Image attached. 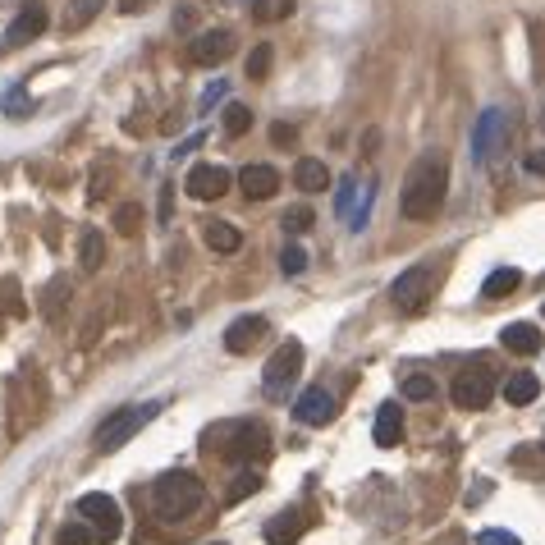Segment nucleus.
<instances>
[{
  "mask_svg": "<svg viewBox=\"0 0 545 545\" xmlns=\"http://www.w3.org/2000/svg\"><path fill=\"white\" fill-rule=\"evenodd\" d=\"M445 193H449V161L445 152H422L413 161L404 179V193H399V211L408 220H431L440 207H445Z\"/></svg>",
  "mask_w": 545,
  "mask_h": 545,
  "instance_id": "f257e3e1",
  "label": "nucleus"
},
{
  "mask_svg": "<svg viewBox=\"0 0 545 545\" xmlns=\"http://www.w3.org/2000/svg\"><path fill=\"white\" fill-rule=\"evenodd\" d=\"M207 449L229 463H252V458L271 454V431L252 417H239V422H216L207 431Z\"/></svg>",
  "mask_w": 545,
  "mask_h": 545,
  "instance_id": "f03ea898",
  "label": "nucleus"
},
{
  "mask_svg": "<svg viewBox=\"0 0 545 545\" xmlns=\"http://www.w3.org/2000/svg\"><path fill=\"white\" fill-rule=\"evenodd\" d=\"M202 500H207V486H202L193 472H165V477H156V486H152V504L165 523L193 518V513L202 509Z\"/></svg>",
  "mask_w": 545,
  "mask_h": 545,
  "instance_id": "7ed1b4c3",
  "label": "nucleus"
},
{
  "mask_svg": "<svg viewBox=\"0 0 545 545\" xmlns=\"http://www.w3.org/2000/svg\"><path fill=\"white\" fill-rule=\"evenodd\" d=\"M161 399H147V404H129V408H120V413H110L106 422L97 426V454H115V449H124L133 436H138L142 426H152L156 417H161Z\"/></svg>",
  "mask_w": 545,
  "mask_h": 545,
  "instance_id": "20e7f679",
  "label": "nucleus"
},
{
  "mask_svg": "<svg viewBox=\"0 0 545 545\" xmlns=\"http://www.w3.org/2000/svg\"><path fill=\"white\" fill-rule=\"evenodd\" d=\"M436 298V266H408L399 280L390 284V303L394 312H404V317H417V312H426V303Z\"/></svg>",
  "mask_w": 545,
  "mask_h": 545,
  "instance_id": "39448f33",
  "label": "nucleus"
},
{
  "mask_svg": "<svg viewBox=\"0 0 545 545\" xmlns=\"http://www.w3.org/2000/svg\"><path fill=\"white\" fill-rule=\"evenodd\" d=\"M504 142H509V110H504V106H486L477 115V124H472V161H477V165L495 161V152H500Z\"/></svg>",
  "mask_w": 545,
  "mask_h": 545,
  "instance_id": "423d86ee",
  "label": "nucleus"
},
{
  "mask_svg": "<svg viewBox=\"0 0 545 545\" xmlns=\"http://www.w3.org/2000/svg\"><path fill=\"white\" fill-rule=\"evenodd\" d=\"M78 518L97 532V541H120V532H124V518H120V504H115V495H106V491H88L83 500H78Z\"/></svg>",
  "mask_w": 545,
  "mask_h": 545,
  "instance_id": "0eeeda50",
  "label": "nucleus"
},
{
  "mask_svg": "<svg viewBox=\"0 0 545 545\" xmlns=\"http://www.w3.org/2000/svg\"><path fill=\"white\" fill-rule=\"evenodd\" d=\"M303 344L298 339H289V344H280V349L271 353V362L262 367V390L271 394V399H280V394H289V385L298 381V371H303Z\"/></svg>",
  "mask_w": 545,
  "mask_h": 545,
  "instance_id": "6e6552de",
  "label": "nucleus"
},
{
  "mask_svg": "<svg viewBox=\"0 0 545 545\" xmlns=\"http://www.w3.org/2000/svg\"><path fill=\"white\" fill-rule=\"evenodd\" d=\"M454 408H463V413H481V408H491L495 399V376L491 367H477V371H458L454 381Z\"/></svg>",
  "mask_w": 545,
  "mask_h": 545,
  "instance_id": "1a4fd4ad",
  "label": "nucleus"
},
{
  "mask_svg": "<svg viewBox=\"0 0 545 545\" xmlns=\"http://www.w3.org/2000/svg\"><path fill=\"white\" fill-rule=\"evenodd\" d=\"M229 55H234V33H229V28H207V33H197L193 42H188V60L202 69L225 65Z\"/></svg>",
  "mask_w": 545,
  "mask_h": 545,
  "instance_id": "9d476101",
  "label": "nucleus"
},
{
  "mask_svg": "<svg viewBox=\"0 0 545 545\" xmlns=\"http://www.w3.org/2000/svg\"><path fill=\"white\" fill-rule=\"evenodd\" d=\"M229 184H234V175H229L225 165H193L188 179H184L188 197H197V202H216V197H225Z\"/></svg>",
  "mask_w": 545,
  "mask_h": 545,
  "instance_id": "9b49d317",
  "label": "nucleus"
},
{
  "mask_svg": "<svg viewBox=\"0 0 545 545\" xmlns=\"http://www.w3.org/2000/svg\"><path fill=\"white\" fill-rule=\"evenodd\" d=\"M294 417L303 426L335 422V394H330L326 385H312V390H303V394H298V404H294Z\"/></svg>",
  "mask_w": 545,
  "mask_h": 545,
  "instance_id": "f8f14e48",
  "label": "nucleus"
},
{
  "mask_svg": "<svg viewBox=\"0 0 545 545\" xmlns=\"http://www.w3.org/2000/svg\"><path fill=\"white\" fill-rule=\"evenodd\" d=\"M46 23H51V19H46L42 5H23V10L10 19V28H5V46H10V51H14V46H28L33 37L46 33Z\"/></svg>",
  "mask_w": 545,
  "mask_h": 545,
  "instance_id": "ddd939ff",
  "label": "nucleus"
},
{
  "mask_svg": "<svg viewBox=\"0 0 545 545\" xmlns=\"http://www.w3.org/2000/svg\"><path fill=\"white\" fill-rule=\"evenodd\" d=\"M239 188L248 202H266V197H275V188H280V170L275 165H243V175H239Z\"/></svg>",
  "mask_w": 545,
  "mask_h": 545,
  "instance_id": "4468645a",
  "label": "nucleus"
},
{
  "mask_svg": "<svg viewBox=\"0 0 545 545\" xmlns=\"http://www.w3.org/2000/svg\"><path fill=\"white\" fill-rule=\"evenodd\" d=\"M266 330H271V321L266 317H239L225 326V349L229 353H248L252 344H262Z\"/></svg>",
  "mask_w": 545,
  "mask_h": 545,
  "instance_id": "2eb2a0df",
  "label": "nucleus"
},
{
  "mask_svg": "<svg viewBox=\"0 0 545 545\" xmlns=\"http://www.w3.org/2000/svg\"><path fill=\"white\" fill-rule=\"evenodd\" d=\"M500 344H504L509 353H523V358H532V353L545 349V335L532 326V321H513V326L500 330Z\"/></svg>",
  "mask_w": 545,
  "mask_h": 545,
  "instance_id": "dca6fc26",
  "label": "nucleus"
},
{
  "mask_svg": "<svg viewBox=\"0 0 545 545\" xmlns=\"http://www.w3.org/2000/svg\"><path fill=\"white\" fill-rule=\"evenodd\" d=\"M294 184L303 188V193H326V188H330L326 161H317V156H298V161H294Z\"/></svg>",
  "mask_w": 545,
  "mask_h": 545,
  "instance_id": "f3484780",
  "label": "nucleus"
},
{
  "mask_svg": "<svg viewBox=\"0 0 545 545\" xmlns=\"http://www.w3.org/2000/svg\"><path fill=\"white\" fill-rule=\"evenodd\" d=\"M376 445L381 449H394L399 440H404V413H399V404H381V413H376Z\"/></svg>",
  "mask_w": 545,
  "mask_h": 545,
  "instance_id": "a211bd4d",
  "label": "nucleus"
},
{
  "mask_svg": "<svg viewBox=\"0 0 545 545\" xmlns=\"http://www.w3.org/2000/svg\"><path fill=\"white\" fill-rule=\"evenodd\" d=\"M303 513L289 509V513H275L271 523H266V545H294L303 536Z\"/></svg>",
  "mask_w": 545,
  "mask_h": 545,
  "instance_id": "6ab92c4d",
  "label": "nucleus"
},
{
  "mask_svg": "<svg viewBox=\"0 0 545 545\" xmlns=\"http://www.w3.org/2000/svg\"><path fill=\"white\" fill-rule=\"evenodd\" d=\"M536 394H541V381H536L532 371H513L509 381H504V399H509V408L536 404Z\"/></svg>",
  "mask_w": 545,
  "mask_h": 545,
  "instance_id": "aec40b11",
  "label": "nucleus"
},
{
  "mask_svg": "<svg viewBox=\"0 0 545 545\" xmlns=\"http://www.w3.org/2000/svg\"><path fill=\"white\" fill-rule=\"evenodd\" d=\"M202 239H207V248L211 252H239L243 248V234L234 225H229V220H207V229H202Z\"/></svg>",
  "mask_w": 545,
  "mask_h": 545,
  "instance_id": "412c9836",
  "label": "nucleus"
},
{
  "mask_svg": "<svg viewBox=\"0 0 545 545\" xmlns=\"http://www.w3.org/2000/svg\"><path fill=\"white\" fill-rule=\"evenodd\" d=\"M518 284H523V271H518V266H500V271L486 275V284H481V298H486V303H495V298H509Z\"/></svg>",
  "mask_w": 545,
  "mask_h": 545,
  "instance_id": "4be33fe9",
  "label": "nucleus"
},
{
  "mask_svg": "<svg viewBox=\"0 0 545 545\" xmlns=\"http://www.w3.org/2000/svg\"><path fill=\"white\" fill-rule=\"evenodd\" d=\"M78 262H83V271H101V262H106L101 229H83V234H78Z\"/></svg>",
  "mask_w": 545,
  "mask_h": 545,
  "instance_id": "5701e85b",
  "label": "nucleus"
},
{
  "mask_svg": "<svg viewBox=\"0 0 545 545\" xmlns=\"http://www.w3.org/2000/svg\"><path fill=\"white\" fill-rule=\"evenodd\" d=\"M106 10V0H69L65 10V33H78V28H88L97 14Z\"/></svg>",
  "mask_w": 545,
  "mask_h": 545,
  "instance_id": "b1692460",
  "label": "nucleus"
},
{
  "mask_svg": "<svg viewBox=\"0 0 545 545\" xmlns=\"http://www.w3.org/2000/svg\"><path fill=\"white\" fill-rule=\"evenodd\" d=\"M298 5L294 0H252V19L257 23H280V19H289Z\"/></svg>",
  "mask_w": 545,
  "mask_h": 545,
  "instance_id": "393cba45",
  "label": "nucleus"
},
{
  "mask_svg": "<svg viewBox=\"0 0 545 545\" xmlns=\"http://www.w3.org/2000/svg\"><path fill=\"white\" fill-rule=\"evenodd\" d=\"M271 60H275L271 42L252 46V55H248V78H252V83H266V78H271Z\"/></svg>",
  "mask_w": 545,
  "mask_h": 545,
  "instance_id": "a878e982",
  "label": "nucleus"
},
{
  "mask_svg": "<svg viewBox=\"0 0 545 545\" xmlns=\"http://www.w3.org/2000/svg\"><path fill=\"white\" fill-rule=\"evenodd\" d=\"M248 129H252V110L239 106V101H229V106H225V133H229V138H243Z\"/></svg>",
  "mask_w": 545,
  "mask_h": 545,
  "instance_id": "bb28decb",
  "label": "nucleus"
},
{
  "mask_svg": "<svg viewBox=\"0 0 545 545\" xmlns=\"http://www.w3.org/2000/svg\"><path fill=\"white\" fill-rule=\"evenodd\" d=\"M312 207H307V202H298V207H289L280 216V225H284V234H307V229H312Z\"/></svg>",
  "mask_w": 545,
  "mask_h": 545,
  "instance_id": "cd10ccee",
  "label": "nucleus"
},
{
  "mask_svg": "<svg viewBox=\"0 0 545 545\" xmlns=\"http://www.w3.org/2000/svg\"><path fill=\"white\" fill-rule=\"evenodd\" d=\"M404 399H413V404H426V399H436V381H431V376H422V371H417V376H408L404 381Z\"/></svg>",
  "mask_w": 545,
  "mask_h": 545,
  "instance_id": "c85d7f7f",
  "label": "nucleus"
},
{
  "mask_svg": "<svg viewBox=\"0 0 545 545\" xmlns=\"http://www.w3.org/2000/svg\"><path fill=\"white\" fill-rule=\"evenodd\" d=\"M92 541H97V532L88 523H65L55 532V545H92Z\"/></svg>",
  "mask_w": 545,
  "mask_h": 545,
  "instance_id": "c756f323",
  "label": "nucleus"
},
{
  "mask_svg": "<svg viewBox=\"0 0 545 545\" xmlns=\"http://www.w3.org/2000/svg\"><path fill=\"white\" fill-rule=\"evenodd\" d=\"M257 491H262V472H239L234 486H229V504H239L243 495H257Z\"/></svg>",
  "mask_w": 545,
  "mask_h": 545,
  "instance_id": "7c9ffc66",
  "label": "nucleus"
},
{
  "mask_svg": "<svg viewBox=\"0 0 545 545\" xmlns=\"http://www.w3.org/2000/svg\"><path fill=\"white\" fill-rule=\"evenodd\" d=\"M280 271H284V275H303V271H307V252L298 248V243H284V252H280Z\"/></svg>",
  "mask_w": 545,
  "mask_h": 545,
  "instance_id": "2f4dec72",
  "label": "nucleus"
},
{
  "mask_svg": "<svg viewBox=\"0 0 545 545\" xmlns=\"http://www.w3.org/2000/svg\"><path fill=\"white\" fill-rule=\"evenodd\" d=\"M138 225H142V207L124 202V207L115 211V229H120V234H138Z\"/></svg>",
  "mask_w": 545,
  "mask_h": 545,
  "instance_id": "473e14b6",
  "label": "nucleus"
},
{
  "mask_svg": "<svg viewBox=\"0 0 545 545\" xmlns=\"http://www.w3.org/2000/svg\"><path fill=\"white\" fill-rule=\"evenodd\" d=\"M5 115H10V120H28V92L14 88L10 97H5Z\"/></svg>",
  "mask_w": 545,
  "mask_h": 545,
  "instance_id": "72a5a7b5",
  "label": "nucleus"
},
{
  "mask_svg": "<svg viewBox=\"0 0 545 545\" xmlns=\"http://www.w3.org/2000/svg\"><path fill=\"white\" fill-rule=\"evenodd\" d=\"M353 193H358V179H344V184H339V193H335V211H339V216H349Z\"/></svg>",
  "mask_w": 545,
  "mask_h": 545,
  "instance_id": "f704fd0d",
  "label": "nucleus"
},
{
  "mask_svg": "<svg viewBox=\"0 0 545 545\" xmlns=\"http://www.w3.org/2000/svg\"><path fill=\"white\" fill-rule=\"evenodd\" d=\"M477 545H523L513 532H500V527H486V532L477 536Z\"/></svg>",
  "mask_w": 545,
  "mask_h": 545,
  "instance_id": "c9c22d12",
  "label": "nucleus"
},
{
  "mask_svg": "<svg viewBox=\"0 0 545 545\" xmlns=\"http://www.w3.org/2000/svg\"><path fill=\"white\" fill-rule=\"evenodd\" d=\"M225 92H229V83H225V78H216V83H211V88L202 92V110H211L220 97H225Z\"/></svg>",
  "mask_w": 545,
  "mask_h": 545,
  "instance_id": "e433bc0d",
  "label": "nucleus"
},
{
  "mask_svg": "<svg viewBox=\"0 0 545 545\" xmlns=\"http://www.w3.org/2000/svg\"><path fill=\"white\" fill-rule=\"evenodd\" d=\"M271 142H280V147H294V142H298V129H294V124H275V129H271Z\"/></svg>",
  "mask_w": 545,
  "mask_h": 545,
  "instance_id": "4c0bfd02",
  "label": "nucleus"
},
{
  "mask_svg": "<svg viewBox=\"0 0 545 545\" xmlns=\"http://www.w3.org/2000/svg\"><path fill=\"white\" fill-rule=\"evenodd\" d=\"M527 170H532V175H545V152H532V156H527Z\"/></svg>",
  "mask_w": 545,
  "mask_h": 545,
  "instance_id": "58836bf2",
  "label": "nucleus"
},
{
  "mask_svg": "<svg viewBox=\"0 0 545 545\" xmlns=\"http://www.w3.org/2000/svg\"><path fill=\"white\" fill-rule=\"evenodd\" d=\"M229 5H248V10H252V0H229Z\"/></svg>",
  "mask_w": 545,
  "mask_h": 545,
  "instance_id": "ea45409f",
  "label": "nucleus"
},
{
  "mask_svg": "<svg viewBox=\"0 0 545 545\" xmlns=\"http://www.w3.org/2000/svg\"><path fill=\"white\" fill-rule=\"evenodd\" d=\"M541 133H545V110H541Z\"/></svg>",
  "mask_w": 545,
  "mask_h": 545,
  "instance_id": "a19ab883",
  "label": "nucleus"
},
{
  "mask_svg": "<svg viewBox=\"0 0 545 545\" xmlns=\"http://www.w3.org/2000/svg\"><path fill=\"white\" fill-rule=\"evenodd\" d=\"M207 545H225V541H207Z\"/></svg>",
  "mask_w": 545,
  "mask_h": 545,
  "instance_id": "79ce46f5",
  "label": "nucleus"
},
{
  "mask_svg": "<svg viewBox=\"0 0 545 545\" xmlns=\"http://www.w3.org/2000/svg\"><path fill=\"white\" fill-rule=\"evenodd\" d=\"M541 312H545V303H541Z\"/></svg>",
  "mask_w": 545,
  "mask_h": 545,
  "instance_id": "37998d69",
  "label": "nucleus"
}]
</instances>
